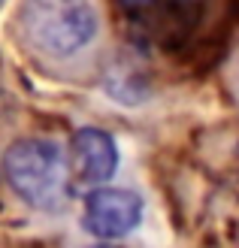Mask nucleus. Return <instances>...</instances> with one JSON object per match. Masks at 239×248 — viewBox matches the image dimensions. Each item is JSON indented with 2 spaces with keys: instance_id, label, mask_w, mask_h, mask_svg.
Segmentation results:
<instances>
[{
  "instance_id": "nucleus-1",
  "label": "nucleus",
  "mask_w": 239,
  "mask_h": 248,
  "mask_svg": "<svg viewBox=\"0 0 239 248\" xmlns=\"http://www.w3.org/2000/svg\"><path fill=\"white\" fill-rule=\"evenodd\" d=\"M3 176L12 194L31 209L61 212L67 203L70 167L64 148L55 140L28 136L12 142L3 155Z\"/></svg>"
},
{
  "instance_id": "nucleus-2",
  "label": "nucleus",
  "mask_w": 239,
  "mask_h": 248,
  "mask_svg": "<svg viewBox=\"0 0 239 248\" xmlns=\"http://www.w3.org/2000/svg\"><path fill=\"white\" fill-rule=\"evenodd\" d=\"M21 21L36 52L58 61L82 55L100 31L91 0H24Z\"/></svg>"
},
{
  "instance_id": "nucleus-3",
  "label": "nucleus",
  "mask_w": 239,
  "mask_h": 248,
  "mask_svg": "<svg viewBox=\"0 0 239 248\" xmlns=\"http://www.w3.org/2000/svg\"><path fill=\"white\" fill-rule=\"evenodd\" d=\"M143 221V200L124 188H91L82 206V224L97 239H121Z\"/></svg>"
},
{
  "instance_id": "nucleus-4",
  "label": "nucleus",
  "mask_w": 239,
  "mask_h": 248,
  "mask_svg": "<svg viewBox=\"0 0 239 248\" xmlns=\"http://www.w3.org/2000/svg\"><path fill=\"white\" fill-rule=\"evenodd\" d=\"M73 160H76V182L85 188H100L118 170L115 140L100 127H79L73 133Z\"/></svg>"
},
{
  "instance_id": "nucleus-5",
  "label": "nucleus",
  "mask_w": 239,
  "mask_h": 248,
  "mask_svg": "<svg viewBox=\"0 0 239 248\" xmlns=\"http://www.w3.org/2000/svg\"><path fill=\"white\" fill-rule=\"evenodd\" d=\"M127 16L145 36L173 40L188 28L191 0H118Z\"/></svg>"
},
{
  "instance_id": "nucleus-6",
  "label": "nucleus",
  "mask_w": 239,
  "mask_h": 248,
  "mask_svg": "<svg viewBox=\"0 0 239 248\" xmlns=\"http://www.w3.org/2000/svg\"><path fill=\"white\" fill-rule=\"evenodd\" d=\"M97 248H109V245H97Z\"/></svg>"
}]
</instances>
